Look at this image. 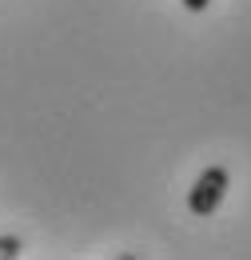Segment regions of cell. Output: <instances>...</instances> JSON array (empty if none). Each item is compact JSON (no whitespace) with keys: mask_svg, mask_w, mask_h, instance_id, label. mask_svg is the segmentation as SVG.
<instances>
[{"mask_svg":"<svg viewBox=\"0 0 251 260\" xmlns=\"http://www.w3.org/2000/svg\"><path fill=\"white\" fill-rule=\"evenodd\" d=\"M227 184H231V172H227L223 164H212V168H203V172L195 176L191 192H188V208H191V216H212V212H216V208L223 204V196H227Z\"/></svg>","mask_w":251,"mask_h":260,"instance_id":"obj_1","label":"cell"},{"mask_svg":"<svg viewBox=\"0 0 251 260\" xmlns=\"http://www.w3.org/2000/svg\"><path fill=\"white\" fill-rule=\"evenodd\" d=\"M24 252V240L20 236H0V260H16Z\"/></svg>","mask_w":251,"mask_h":260,"instance_id":"obj_2","label":"cell"},{"mask_svg":"<svg viewBox=\"0 0 251 260\" xmlns=\"http://www.w3.org/2000/svg\"><path fill=\"white\" fill-rule=\"evenodd\" d=\"M180 4H184V8H188V12H203V8H207V4H212V0H180Z\"/></svg>","mask_w":251,"mask_h":260,"instance_id":"obj_3","label":"cell"}]
</instances>
